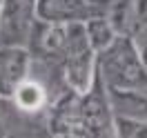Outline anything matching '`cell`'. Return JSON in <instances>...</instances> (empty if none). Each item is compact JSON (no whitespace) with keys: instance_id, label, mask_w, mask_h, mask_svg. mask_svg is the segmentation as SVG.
Segmentation results:
<instances>
[{"instance_id":"cell-1","label":"cell","mask_w":147,"mask_h":138,"mask_svg":"<svg viewBox=\"0 0 147 138\" xmlns=\"http://www.w3.org/2000/svg\"><path fill=\"white\" fill-rule=\"evenodd\" d=\"M16 100H18V105L22 107V109L34 111V109H38V107L42 105L45 94H42V89H40L38 85L25 83V85H20V87H18V92H16Z\"/></svg>"}]
</instances>
